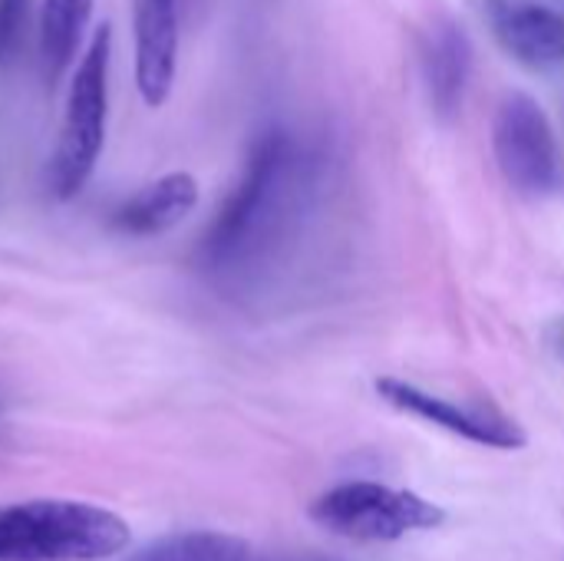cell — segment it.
Wrapping results in <instances>:
<instances>
[{
	"label": "cell",
	"mask_w": 564,
	"mask_h": 561,
	"mask_svg": "<svg viewBox=\"0 0 564 561\" xmlns=\"http://www.w3.org/2000/svg\"><path fill=\"white\" fill-rule=\"evenodd\" d=\"M297 179V145L288 132H264L245 165L241 182L215 212L202 235L198 258L215 274L251 265L278 235Z\"/></svg>",
	"instance_id": "cell-1"
},
{
	"label": "cell",
	"mask_w": 564,
	"mask_h": 561,
	"mask_svg": "<svg viewBox=\"0 0 564 561\" xmlns=\"http://www.w3.org/2000/svg\"><path fill=\"white\" fill-rule=\"evenodd\" d=\"M129 526L89 503L33 499L0 506V561H102L126 552Z\"/></svg>",
	"instance_id": "cell-2"
},
{
	"label": "cell",
	"mask_w": 564,
	"mask_h": 561,
	"mask_svg": "<svg viewBox=\"0 0 564 561\" xmlns=\"http://www.w3.org/2000/svg\"><path fill=\"white\" fill-rule=\"evenodd\" d=\"M109 56H112V26H96L86 53L76 63V73L66 89L63 126L50 165V185L56 198H76L106 142V112H109Z\"/></svg>",
	"instance_id": "cell-3"
},
{
	"label": "cell",
	"mask_w": 564,
	"mask_h": 561,
	"mask_svg": "<svg viewBox=\"0 0 564 561\" xmlns=\"http://www.w3.org/2000/svg\"><path fill=\"white\" fill-rule=\"evenodd\" d=\"M311 516L317 526L354 542H397L436 529L446 519V513L423 496L383 483L334 486L311 506Z\"/></svg>",
	"instance_id": "cell-4"
},
{
	"label": "cell",
	"mask_w": 564,
	"mask_h": 561,
	"mask_svg": "<svg viewBox=\"0 0 564 561\" xmlns=\"http://www.w3.org/2000/svg\"><path fill=\"white\" fill-rule=\"evenodd\" d=\"M492 149L506 182L522 195H552L562 188L564 165L555 129L529 93L502 99L492 122Z\"/></svg>",
	"instance_id": "cell-5"
},
{
	"label": "cell",
	"mask_w": 564,
	"mask_h": 561,
	"mask_svg": "<svg viewBox=\"0 0 564 561\" xmlns=\"http://www.w3.org/2000/svg\"><path fill=\"white\" fill-rule=\"evenodd\" d=\"M377 393L416 417V420H426L453 436H463L469 443H479V446H492V450H522L529 440H525V430L519 423H512L509 417L496 413V410H476V407H459L453 400H443V397H433L406 380H397V377H383L377 380Z\"/></svg>",
	"instance_id": "cell-6"
},
{
	"label": "cell",
	"mask_w": 564,
	"mask_h": 561,
	"mask_svg": "<svg viewBox=\"0 0 564 561\" xmlns=\"http://www.w3.org/2000/svg\"><path fill=\"white\" fill-rule=\"evenodd\" d=\"M135 86L149 109L165 106L178 66V0H135Z\"/></svg>",
	"instance_id": "cell-7"
},
{
	"label": "cell",
	"mask_w": 564,
	"mask_h": 561,
	"mask_svg": "<svg viewBox=\"0 0 564 561\" xmlns=\"http://www.w3.org/2000/svg\"><path fill=\"white\" fill-rule=\"evenodd\" d=\"M492 30L499 43L525 66L549 69L564 60V13L535 0H492Z\"/></svg>",
	"instance_id": "cell-8"
},
{
	"label": "cell",
	"mask_w": 564,
	"mask_h": 561,
	"mask_svg": "<svg viewBox=\"0 0 564 561\" xmlns=\"http://www.w3.org/2000/svg\"><path fill=\"white\" fill-rule=\"evenodd\" d=\"M198 205V182L192 172H169L135 192L112 212V228L132 238L165 235L182 225Z\"/></svg>",
	"instance_id": "cell-9"
},
{
	"label": "cell",
	"mask_w": 564,
	"mask_h": 561,
	"mask_svg": "<svg viewBox=\"0 0 564 561\" xmlns=\"http://www.w3.org/2000/svg\"><path fill=\"white\" fill-rule=\"evenodd\" d=\"M423 66H426V86L436 112L443 119L456 116L473 73V43L466 30L456 23H443L440 30H433Z\"/></svg>",
	"instance_id": "cell-10"
},
{
	"label": "cell",
	"mask_w": 564,
	"mask_h": 561,
	"mask_svg": "<svg viewBox=\"0 0 564 561\" xmlns=\"http://www.w3.org/2000/svg\"><path fill=\"white\" fill-rule=\"evenodd\" d=\"M93 0H43L40 13V60L46 83H56L76 60Z\"/></svg>",
	"instance_id": "cell-11"
},
{
	"label": "cell",
	"mask_w": 564,
	"mask_h": 561,
	"mask_svg": "<svg viewBox=\"0 0 564 561\" xmlns=\"http://www.w3.org/2000/svg\"><path fill=\"white\" fill-rule=\"evenodd\" d=\"M129 561H251V549L238 536L185 532V536H169V539L145 546Z\"/></svg>",
	"instance_id": "cell-12"
},
{
	"label": "cell",
	"mask_w": 564,
	"mask_h": 561,
	"mask_svg": "<svg viewBox=\"0 0 564 561\" xmlns=\"http://www.w3.org/2000/svg\"><path fill=\"white\" fill-rule=\"evenodd\" d=\"M30 0H0V63H10L20 50Z\"/></svg>",
	"instance_id": "cell-13"
},
{
	"label": "cell",
	"mask_w": 564,
	"mask_h": 561,
	"mask_svg": "<svg viewBox=\"0 0 564 561\" xmlns=\"http://www.w3.org/2000/svg\"><path fill=\"white\" fill-rule=\"evenodd\" d=\"M271 561H337V559H324V555H288V559H271Z\"/></svg>",
	"instance_id": "cell-14"
}]
</instances>
